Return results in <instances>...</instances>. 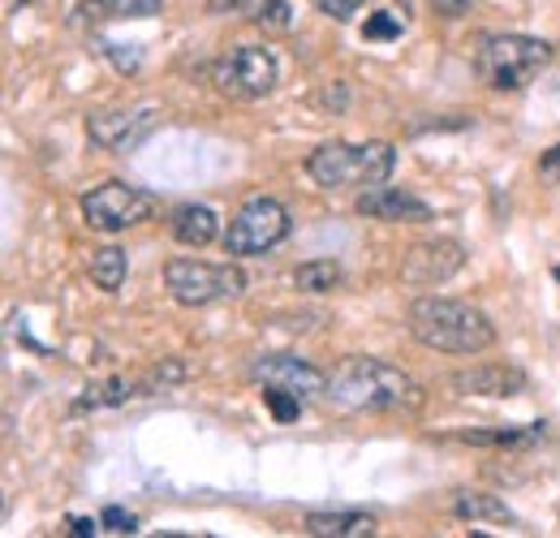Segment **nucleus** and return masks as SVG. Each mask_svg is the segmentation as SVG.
Masks as SVG:
<instances>
[{
    "instance_id": "nucleus-1",
    "label": "nucleus",
    "mask_w": 560,
    "mask_h": 538,
    "mask_svg": "<svg viewBox=\"0 0 560 538\" xmlns=\"http://www.w3.org/2000/svg\"><path fill=\"white\" fill-rule=\"evenodd\" d=\"M328 397L346 409H366V413H393V409H419L422 388L401 371L380 358H346L337 375L328 379Z\"/></svg>"
},
{
    "instance_id": "nucleus-2",
    "label": "nucleus",
    "mask_w": 560,
    "mask_h": 538,
    "mask_svg": "<svg viewBox=\"0 0 560 538\" xmlns=\"http://www.w3.org/2000/svg\"><path fill=\"white\" fill-rule=\"evenodd\" d=\"M410 332L435 353H483L495 344V328L488 315L448 297H419L410 306Z\"/></svg>"
},
{
    "instance_id": "nucleus-3",
    "label": "nucleus",
    "mask_w": 560,
    "mask_h": 538,
    "mask_svg": "<svg viewBox=\"0 0 560 538\" xmlns=\"http://www.w3.org/2000/svg\"><path fill=\"white\" fill-rule=\"evenodd\" d=\"M397 151L388 142H324L319 151H311L306 173L315 177V186L324 190H346V186H384L393 177Z\"/></svg>"
},
{
    "instance_id": "nucleus-4",
    "label": "nucleus",
    "mask_w": 560,
    "mask_h": 538,
    "mask_svg": "<svg viewBox=\"0 0 560 538\" xmlns=\"http://www.w3.org/2000/svg\"><path fill=\"white\" fill-rule=\"evenodd\" d=\"M552 61V44L530 35H491L479 48V78L491 91H522L539 78V69Z\"/></svg>"
},
{
    "instance_id": "nucleus-5",
    "label": "nucleus",
    "mask_w": 560,
    "mask_h": 538,
    "mask_svg": "<svg viewBox=\"0 0 560 538\" xmlns=\"http://www.w3.org/2000/svg\"><path fill=\"white\" fill-rule=\"evenodd\" d=\"M164 284L182 306H211L220 297H237L246 276L233 264H203V259H173L164 268Z\"/></svg>"
},
{
    "instance_id": "nucleus-6",
    "label": "nucleus",
    "mask_w": 560,
    "mask_h": 538,
    "mask_svg": "<svg viewBox=\"0 0 560 538\" xmlns=\"http://www.w3.org/2000/svg\"><path fill=\"white\" fill-rule=\"evenodd\" d=\"M289 229H293V220H289V211H284V202L277 199H250L237 215H233V224H229V233H224V250L229 255H268L272 246H280L284 237H289Z\"/></svg>"
},
{
    "instance_id": "nucleus-7",
    "label": "nucleus",
    "mask_w": 560,
    "mask_h": 538,
    "mask_svg": "<svg viewBox=\"0 0 560 538\" xmlns=\"http://www.w3.org/2000/svg\"><path fill=\"white\" fill-rule=\"evenodd\" d=\"M151 211H155V199L135 190V186H126V182H104V186H95L91 195H82V215H86V224L100 229V233L135 229Z\"/></svg>"
},
{
    "instance_id": "nucleus-8",
    "label": "nucleus",
    "mask_w": 560,
    "mask_h": 538,
    "mask_svg": "<svg viewBox=\"0 0 560 538\" xmlns=\"http://www.w3.org/2000/svg\"><path fill=\"white\" fill-rule=\"evenodd\" d=\"M215 82L229 95L259 100V95H268L277 86V57L268 48H237L215 66Z\"/></svg>"
},
{
    "instance_id": "nucleus-9",
    "label": "nucleus",
    "mask_w": 560,
    "mask_h": 538,
    "mask_svg": "<svg viewBox=\"0 0 560 538\" xmlns=\"http://www.w3.org/2000/svg\"><path fill=\"white\" fill-rule=\"evenodd\" d=\"M250 379L264 384V388H284V393H298L302 401L315 397V393H328V375L302 358H289V353H268V358H255L250 362Z\"/></svg>"
},
{
    "instance_id": "nucleus-10",
    "label": "nucleus",
    "mask_w": 560,
    "mask_h": 538,
    "mask_svg": "<svg viewBox=\"0 0 560 538\" xmlns=\"http://www.w3.org/2000/svg\"><path fill=\"white\" fill-rule=\"evenodd\" d=\"M462 264H466L462 242H453V237L419 242V246H410V255H406V264H401V280L431 289V284H444L448 276H457Z\"/></svg>"
},
{
    "instance_id": "nucleus-11",
    "label": "nucleus",
    "mask_w": 560,
    "mask_h": 538,
    "mask_svg": "<svg viewBox=\"0 0 560 538\" xmlns=\"http://www.w3.org/2000/svg\"><path fill=\"white\" fill-rule=\"evenodd\" d=\"M358 215L366 220H388V224H427L431 220V207L406 190H393V186H366L358 195Z\"/></svg>"
},
{
    "instance_id": "nucleus-12",
    "label": "nucleus",
    "mask_w": 560,
    "mask_h": 538,
    "mask_svg": "<svg viewBox=\"0 0 560 538\" xmlns=\"http://www.w3.org/2000/svg\"><path fill=\"white\" fill-rule=\"evenodd\" d=\"M453 388L462 397H522L526 393V375L517 366L488 362V366H470L453 375Z\"/></svg>"
},
{
    "instance_id": "nucleus-13",
    "label": "nucleus",
    "mask_w": 560,
    "mask_h": 538,
    "mask_svg": "<svg viewBox=\"0 0 560 538\" xmlns=\"http://www.w3.org/2000/svg\"><path fill=\"white\" fill-rule=\"evenodd\" d=\"M151 126H155V113H95V117H86V134L108 151H130L135 142L151 134Z\"/></svg>"
},
{
    "instance_id": "nucleus-14",
    "label": "nucleus",
    "mask_w": 560,
    "mask_h": 538,
    "mask_svg": "<svg viewBox=\"0 0 560 538\" xmlns=\"http://www.w3.org/2000/svg\"><path fill=\"white\" fill-rule=\"evenodd\" d=\"M168 224H173V237H177L182 246H195V250L208 246L211 237H215V229H220V224H215V211L203 207V202H186V207H177Z\"/></svg>"
},
{
    "instance_id": "nucleus-15",
    "label": "nucleus",
    "mask_w": 560,
    "mask_h": 538,
    "mask_svg": "<svg viewBox=\"0 0 560 538\" xmlns=\"http://www.w3.org/2000/svg\"><path fill=\"white\" fill-rule=\"evenodd\" d=\"M306 535L315 538H371L375 522L362 513H311L306 517Z\"/></svg>"
},
{
    "instance_id": "nucleus-16",
    "label": "nucleus",
    "mask_w": 560,
    "mask_h": 538,
    "mask_svg": "<svg viewBox=\"0 0 560 538\" xmlns=\"http://www.w3.org/2000/svg\"><path fill=\"white\" fill-rule=\"evenodd\" d=\"M453 513H457V517H466V522L517 526V517L509 513V504H504V500H495V495H483V491H466V495H457V500H453Z\"/></svg>"
},
{
    "instance_id": "nucleus-17",
    "label": "nucleus",
    "mask_w": 560,
    "mask_h": 538,
    "mask_svg": "<svg viewBox=\"0 0 560 538\" xmlns=\"http://www.w3.org/2000/svg\"><path fill=\"white\" fill-rule=\"evenodd\" d=\"M544 435V426H495V431H462V444H483V448H530Z\"/></svg>"
},
{
    "instance_id": "nucleus-18",
    "label": "nucleus",
    "mask_w": 560,
    "mask_h": 538,
    "mask_svg": "<svg viewBox=\"0 0 560 538\" xmlns=\"http://www.w3.org/2000/svg\"><path fill=\"white\" fill-rule=\"evenodd\" d=\"M126 250H117V246H104V250H95L91 255V280L104 289V293H117L121 284H126Z\"/></svg>"
},
{
    "instance_id": "nucleus-19",
    "label": "nucleus",
    "mask_w": 560,
    "mask_h": 538,
    "mask_svg": "<svg viewBox=\"0 0 560 538\" xmlns=\"http://www.w3.org/2000/svg\"><path fill=\"white\" fill-rule=\"evenodd\" d=\"M293 284H298L302 293H332V289L341 284V268H337L332 259H315V264H302V268L293 271Z\"/></svg>"
},
{
    "instance_id": "nucleus-20",
    "label": "nucleus",
    "mask_w": 560,
    "mask_h": 538,
    "mask_svg": "<svg viewBox=\"0 0 560 538\" xmlns=\"http://www.w3.org/2000/svg\"><path fill=\"white\" fill-rule=\"evenodd\" d=\"M246 13H250V22H259L268 31H289V22H293L289 0H250Z\"/></svg>"
},
{
    "instance_id": "nucleus-21",
    "label": "nucleus",
    "mask_w": 560,
    "mask_h": 538,
    "mask_svg": "<svg viewBox=\"0 0 560 538\" xmlns=\"http://www.w3.org/2000/svg\"><path fill=\"white\" fill-rule=\"evenodd\" d=\"M135 397V388L126 384V379H108V384H100V388H86V397L78 401V409H100V405H121Z\"/></svg>"
},
{
    "instance_id": "nucleus-22",
    "label": "nucleus",
    "mask_w": 560,
    "mask_h": 538,
    "mask_svg": "<svg viewBox=\"0 0 560 538\" xmlns=\"http://www.w3.org/2000/svg\"><path fill=\"white\" fill-rule=\"evenodd\" d=\"M397 35H401V22H397V13H393V9L371 13V17H366V26H362V39H375V44H388V39H397Z\"/></svg>"
},
{
    "instance_id": "nucleus-23",
    "label": "nucleus",
    "mask_w": 560,
    "mask_h": 538,
    "mask_svg": "<svg viewBox=\"0 0 560 538\" xmlns=\"http://www.w3.org/2000/svg\"><path fill=\"white\" fill-rule=\"evenodd\" d=\"M264 405L272 409L277 422H293L302 413V397L298 393H284V388H264Z\"/></svg>"
},
{
    "instance_id": "nucleus-24",
    "label": "nucleus",
    "mask_w": 560,
    "mask_h": 538,
    "mask_svg": "<svg viewBox=\"0 0 560 538\" xmlns=\"http://www.w3.org/2000/svg\"><path fill=\"white\" fill-rule=\"evenodd\" d=\"M100 522H104L113 535H135V530H139V517H135V513H126V508H117V504H113V508H104V517H100Z\"/></svg>"
},
{
    "instance_id": "nucleus-25",
    "label": "nucleus",
    "mask_w": 560,
    "mask_h": 538,
    "mask_svg": "<svg viewBox=\"0 0 560 538\" xmlns=\"http://www.w3.org/2000/svg\"><path fill=\"white\" fill-rule=\"evenodd\" d=\"M160 9H164V0H117L113 4V17H151Z\"/></svg>"
},
{
    "instance_id": "nucleus-26",
    "label": "nucleus",
    "mask_w": 560,
    "mask_h": 538,
    "mask_svg": "<svg viewBox=\"0 0 560 538\" xmlns=\"http://www.w3.org/2000/svg\"><path fill=\"white\" fill-rule=\"evenodd\" d=\"M319 9H324L328 17H337V22H350L353 13L362 9V0H319Z\"/></svg>"
},
{
    "instance_id": "nucleus-27",
    "label": "nucleus",
    "mask_w": 560,
    "mask_h": 538,
    "mask_svg": "<svg viewBox=\"0 0 560 538\" xmlns=\"http://www.w3.org/2000/svg\"><path fill=\"white\" fill-rule=\"evenodd\" d=\"M539 173H544V182H552V186L560 182V142L552 147V151H544V160H539Z\"/></svg>"
},
{
    "instance_id": "nucleus-28",
    "label": "nucleus",
    "mask_w": 560,
    "mask_h": 538,
    "mask_svg": "<svg viewBox=\"0 0 560 538\" xmlns=\"http://www.w3.org/2000/svg\"><path fill=\"white\" fill-rule=\"evenodd\" d=\"M108 57L117 69H139V52H126L121 44H108Z\"/></svg>"
},
{
    "instance_id": "nucleus-29",
    "label": "nucleus",
    "mask_w": 560,
    "mask_h": 538,
    "mask_svg": "<svg viewBox=\"0 0 560 538\" xmlns=\"http://www.w3.org/2000/svg\"><path fill=\"white\" fill-rule=\"evenodd\" d=\"M113 4L117 0H82V13L86 17H113Z\"/></svg>"
},
{
    "instance_id": "nucleus-30",
    "label": "nucleus",
    "mask_w": 560,
    "mask_h": 538,
    "mask_svg": "<svg viewBox=\"0 0 560 538\" xmlns=\"http://www.w3.org/2000/svg\"><path fill=\"white\" fill-rule=\"evenodd\" d=\"M431 4H435L444 17H462V13L470 9V0H431Z\"/></svg>"
},
{
    "instance_id": "nucleus-31",
    "label": "nucleus",
    "mask_w": 560,
    "mask_h": 538,
    "mask_svg": "<svg viewBox=\"0 0 560 538\" xmlns=\"http://www.w3.org/2000/svg\"><path fill=\"white\" fill-rule=\"evenodd\" d=\"M104 522H91V517H73L70 522V535H78V538H91L95 530H100Z\"/></svg>"
},
{
    "instance_id": "nucleus-32",
    "label": "nucleus",
    "mask_w": 560,
    "mask_h": 538,
    "mask_svg": "<svg viewBox=\"0 0 560 538\" xmlns=\"http://www.w3.org/2000/svg\"><path fill=\"white\" fill-rule=\"evenodd\" d=\"M250 0H208V13H237V9H246Z\"/></svg>"
},
{
    "instance_id": "nucleus-33",
    "label": "nucleus",
    "mask_w": 560,
    "mask_h": 538,
    "mask_svg": "<svg viewBox=\"0 0 560 538\" xmlns=\"http://www.w3.org/2000/svg\"><path fill=\"white\" fill-rule=\"evenodd\" d=\"M22 4H31V0H22Z\"/></svg>"
}]
</instances>
